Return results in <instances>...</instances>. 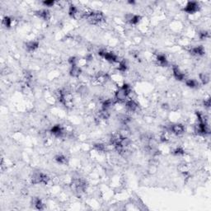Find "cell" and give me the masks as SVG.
Listing matches in <instances>:
<instances>
[{
    "label": "cell",
    "instance_id": "cell-1",
    "mask_svg": "<svg viewBox=\"0 0 211 211\" xmlns=\"http://www.w3.org/2000/svg\"><path fill=\"white\" fill-rule=\"evenodd\" d=\"M199 3H196V2H189L185 7L184 11L189 14H194L199 10Z\"/></svg>",
    "mask_w": 211,
    "mask_h": 211
},
{
    "label": "cell",
    "instance_id": "cell-2",
    "mask_svg": "<svg viewBox=\"0 0 211 211\" xmlns=\"http://www.w3.org/2000/svg\"><path fill=\"white\" fill-rule=\"evenodd\" d=\"M172 74L174 76V78H175L176 79L179 80V81H182V80H185V79H186V74H185V73L182 72L177 65H173V66H172Z\"/></svg>",
    "mask_w": 211,
    "mask_h": 211
},
{
    "label": "cell",
    "instance_id": "cell-3",
    "mask_svg": "<svg viewBox=\"0 0 211 211\" xmlns=\"http://www.w3.org/2000/svg\"><path fill=\"white\" fill-rule=\"evenodd\" d=\"M170 132L176 135H181L185 132V127L181 124H174L170 128Z\"/></svg>",
    "mask_w": 211,
    "mask_h": 211
},
{
    "label": "cell",
    "instance_id": "cell-4",
    "mask_svg": "<svg viewBox=\"0 0 211 211\" xmlns=\"http://www.w3.org/2000/svg\"><path fill=\"white\" fill-rule=\"evenodd\" d=\"M125 107L130 112H135L138 109V104L132 99H127L125 101Z\"/></svg>",
    "mask_w": 211,
    "mask_h": 211
},
{
    "label": "cell",
    "instance_id": "cell-5",
    "mask_svg": "<svg viewBox=\"0 0 211 211\" xmlns=\"http://www.w3.org/2000/svg\"><path fill=\"white\" fill-rule=\"evenodd\" d=\"M190 54H193L195 56H201L205 54V49L201 45L199 46H196V47H192L190 49Z\"/></svg>",
    "mask_w": 211,
    "mask_h": 211
},
{
    "label": "cell",
    "instance_id": "cell-6",
    "mask_svg": "<svg viewBox=\"0 0 211 211\" xmlns=\"http://www.w3.org/2000/svg\"><path fill=\"white\" fill-rule=\"evenodd\" d=\"M70 75L73 77V78H79V76L81 75L82 70L81 68L79 65H73L71 66V70H70Z\"/></svg>",
    "mask_w": 211,
    "mask_h": 211
},
{
    "label": "cell",
    "instance_id": "cell-7",
    "mask_svg": "<svg viewBox=\"0 0 211 211\" xmlns=\"http://www.w3.org/2000/svg\"><path fill=\"white\" fill-rule=\"evenodd\" d=\"M38 47H39V42L37 41H31L27 43V51H35L36 49H38Z\"/></svg>",
    "mask_w": 211,
    "mask_h": 211
},
{
    "label": "cell",
    "instance_id": "cell-8",
    "mask_svg": "<svg viewBox=\"0 0 211 211\" xmlns=\"http://www.w3.org/2000/svg\"><path fill=\"white\" fill-rule=\"evenodd\" d=\"M32 204H33L34 206H35V208L39 209V210H42V209H45V204L43 203L41 199H40V198H37V197L33 198V200H32Z\"/></svg>",
    "mask_w": 211,
    "mask_h": 211
},
{
    "label": "cell",
    "instance_id": "cell-9",
    "mask_svg": "<svg viewBox=\"0 0 211 211\" xmlns=\"http://www.w3.org/2000/svg\"><path fill=\"white\" fill-rule=\"evenodd\" d=\"M156 60H157V63L159 64L160 66H162V67L167 66V63H168V61H167V60L166 56L163 54H158V55L157 56V58H156Z\"/></svg>",
    "mask_w": 211,
    "mask_h": 211
},
{
    "label": "cell",
    "instance_id": "cell-10",
    "mask_svg": "<svg viewBox=\"0 0 211 211\" xmlns=\"http://www.w3.org/2000/svg\"><path fill=\"white\" fill-rule=\"evenodd\" d=\"M37 15L39 16V18H42L43 20H45V21H47V20H49V18H50V12L47 11V10H41V11H39V12H37Z\"/></svg>",
    "mask_w": 211,
    "mask_h": 211
},
{
    "label": "cell",
    "instance_id": "cell-11",
    "mask_svg": "<svg viewBox=\"0 0 211 211\" xmlns=\"http://www.w3.org/2000/svg\"><path fill=\"white\" fill-rule=\"evenodd\" d=\"M186 84H187V87H189V88H196L198 87L199 83H198L196 80H194V79H187V80H186Z\"/></svg>",
    "mask_w": 211,
    "mask_h": 211
},
{
    "label": "cell",
    "instance_id": "cell-12",
    "mask_svg": "<svg viewBox=\"0 0 211 211\" xmlns=\"http://www.w3.org/2000/svg\"><path fill=\"white\" fill-rule=\"evenodd\" d=\"M55 161H56L58 163H60V164H66L67 162H68L67 157H65V156L62 155V154L57 155V156L55 157Z\"/></svg>",
    "mask_w": 211,
    "mask_h": 211
},
{
    "label": "cell",
    "instance_id": "cell-13",
    "mask_svg": "<svg viewBox=\"0 0 211 211\" xmlns=\"http://www.w3.org/2000/svg\"><path fill=\"white\" fill-rule=\"evenodd\" d=\"M12 22H13V19L10 18L9 17H5L4 19L3 20V24L6 27L9 28L12 26Z\"/></svg>",
    "mask_w": 211,
    "mask_h": 211
},
{
    "label": "cell",
    "instance_id": "cell-14",
    "mask_svg": "<svg viewBox=\"0 0 211 211\" xmlns=\"http://www.w3.org/2000/svg\"><path fill=\"white\" fill-rule=\"evenodd\" d=\"M200 80L202 82L203 84H207L209 82V76L206 73L200 74Z\"/></svg>",
    "mask_w": 211,
    "mask_h": 211
},
{
    "label": "cell",
    "instance_id": "cell-15",
    "mask_svg": "<svg viewBox=\"0 0 211 211\" xmlns=\"http://www.w3.org/2000/svg\"><path fill=\"white\" fill-rule=\"evenodd\" d=\"M172 154L177 156H181V155H184L185 151L181 148H177L172 151Z\"/></svg>",
    "mask_w": 211,
    "mask_h": 211
},
{
    "label": "cell",
    "instance_id": "cell-16",
    "mask_svg": "<svg viewBox=\"0 0 211 211\" xmlns=\"http://www.w3.org/2000/svg\"><path fill=\"white\" fill-rule=\"evenodd\" d=\"M44 4H45V6H48V7H51L54 5V2H53V1H45L44 2Z\"/></svg>",
    "mask_w": 211,
    "mask_h": 211
}]
</instances>
